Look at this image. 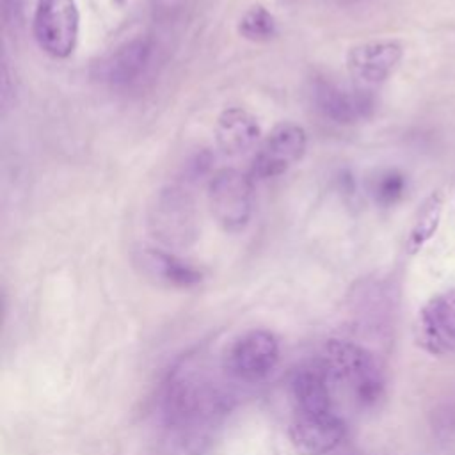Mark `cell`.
Segmentation results:
<instances>
[{"mask_svg": "<svg viewBox=\"0 0 455 455\" xmlns=\"http://www.w3.org/2000/svg\"><path fill=\"white\" fill-rule=\"evenodd\" d=\"M332 384H343L361 405H373L384 393V377L375 357L357 343L329 339L318 357Z\"/></svg>", "mask_w": 455, "mask_h": 455, "instance_id": "6da1fadb", "label": "cell"}, {"mask_svg": "<svg viewBox=\"0 0 455 455\" xmlns=\"http://www.w3.org/2000/svg\"><path fill=\"white\" fill-rule=\"evenodd\" d=\"M148 226L167 247H187L197 236V212L192 196L181 187H165L149 204Z\"/></svg>", "mask_w": 455, "mask_h": 455, "instance_id": "7a4b0ae2", "label": "cell"}, {"mask_svg": "<svg viewBox=\"0 0 455 455\" xmlns=\"http://www.w3.org/2000/svg\"><path fill=\"white\" fill-rule=\"evenodd\" d=\"M80 12L75 0H37L32 34L37 46L53 59H68L78 41Z\"/></svg>", "mask_w": 455, "mask_h": 455, "instance_id": "3957f363", "label": "cell"}, {"mask_svg": "<svg viewBox=\"0 0 455 455\" xmlns=\"http://www.w3.org/2000/svg\"><path fill=\"white\" fill-rule=\"evenodd\" d=\"M252 178L238 169L217 171L208 185V204L219 226L228 233L242 231L252 215Z\"/></svg>", "mask_w": 455, "mask_h": 455, "instance_id": "277c9868", "label": "cell"}, {"mask_svg": "<svg viewBox=\"0 0 455 455\" xmlns=\"http://www.w3.org/2000/svg\"><path fill=\"white\" fill-rule=\"evenodd\" d=\"M307 149V133L300 124L281 123L259 144L252 164V180H268L284 174L302 160Z\"/></svg>", "mask_w": 455, "mask_h": 455, "instance_id": "5b68a950", "label": "cell"}, {"mask_svg": "<svg viewBox=\"0 0 455 455\" xmlns=\"http://www.w3.org/2000/svg\"><path fill=\"white\" fill-rule=\"evenodd\" d=\"M279 361V341L267 329H252L238 336L228 354V370L245 382L265 379Z\"/></svg>", "mask_w": 455, "mask_h": 455, "instance_id": "8992f818", "label": "cell"}, {"mask_svg": "<svg viewBox=\"0 0 455 455\" xmlns=\"http://www.w3.org/2000/svg\"><path fill=\"white\" fill-rule=\"evenodd\" d=\"M416 339L434 355L455 352V286L434 295L419 309Z\"/></svg>", "mask_w": 455, "mask_h": 455, "instance_id": "52a82bcc", "label": "cell"}, {"mask_svg": "<svg viewBox=\"0 0 455 455\" xmlns=\"http://www.w3.org/2000/svg\"><path fill=\"white\" fill-rule=\"evenodd\" d=\"M345 432V421L334 411H320L297 412L288 435L299 455H325L341 444Z\"/></svg>", "mask_w": 455, "mask_h": 455, "instance_id": "ba28073f", "label": "cell"}, {"mask_svg": "<svg viewBox=\"0 0 455 455\" xmlns=\"http://www.w3.org/2000/svg\"><path fill=\"white\" fill-rule=\"evenodd\" d=\"M153 57V41L148 36L132 37L92 66V76L112 87H124L139 80Z\"/></svg>", "mask_w": 455, "mask_h": 455, "instance_id": "9c48e42d", "label": "cell"}, {"mask_svg": "<svg viewBox=\"0 0 455 455\" xmlns=\"http://www.w3.org/2000/svg\"><path fill=\"white\" fill-rule=\"evenodd\" d=\"M402 57L403 48L396 41H368L348 50L347 69L359 85H379L395 73Z\"/></svg>", "mask_w": 455, "mask_h": 455, "instance_id": "30bf717a", "label": "cell"}, {"mask_svg": "<svg viewBox=\"0 0 455 455\" xmlns=\"http://www.w3.org/2000/svg\"><path fill=\"white\" fill-rule=\"evenodd\" d=\"M311 98L315 108L338 124H354L364 119L373 107L364 89L345 87L325 78L315 80Z\"/></svg>", "mask_w": 455, "mask_h": 455, "instance_id": "8fae6325", "label": "cell"}, {"mask_svg": "<svg viewBox=\"0 0 455 455\" xmlns=\"http://www.w3.org/2000/svg\"><path fill=\"white\" fill-rule=\"evenodd\" d=\"M258 119L242 107L224 108L215 123V142L226 156H238L251 151L259 140Z\"/></svg>", "mask_w": 455, "mask_h": 455, "instance_id": "7c38bea8", "label": "cell"}, {"mask_svg": "<svg viewBox=\"0 0 455 455\" xmlns=\"http://www.w3.org/2000/svg\"><path fill=\"white\" fill-rule=\"evenodd\" d=\"M332 380L318 361L297 370L291 380V396L297 412L332 411Z\"/></svg>", "mask_w": 455, "mask_h": 455, "instance_id": "4fadbf2b", "label": "cell"}, {"mask_svg": "<svg viewBox=\"0 0 455 455\" xmlns=\"http://www.w3.org/2000/svg\"><path fill=\"white\" fill-rule=\"evenodd\" d=\"M139 263L148 275L171 286L188 288L201 281V272L197 268L160 249H142L139 254Z\"/></svg>", "mask_w": 455, "mask_h": 455, "instance_id": "5bb4252c", "label": "cell"}, {"mask_svg": "<svg viewBox=\"0 0 455 455\" xmlns=\"http://www.w3.org/2000/svg\"><path fill=\"white\" fill-rule=\"evenodd\" d=\"M443 213V192L435 190L419 204L405 238V251L416 254L435 235Z\"/></svg>", "mask_w": 455, "mask_h": 455, "instance_id": "9a60e30c", "label": "cell"}, {"mask_svg": "<svg viewBox=\"0 0 455 455\" xmlns=\"http://www.w3.org/2000/svg\"><path fill=\"white\" fill-rule=\"evenodd\" d=\"M238 34L251 43H268L277 36L275 16L263 5H251L236 23Z\"/></svg>", "mask_w": 455, "mask_h": 455, "instance_id": "2e32d148", "label": "cell"}, {"mask_svg": "<svg viewBox=\"0 0 455 455\" xmlns=\"http://www.w3.org/2000/svg\"><path fill=\"white\" fill-rule=\"evenodd\" d=\"M405 192V176L398 171H387L375 181L373 196L380 204H393L402 199Z\"/></svg>", "mask_w": 455, "mask_h": 455, "instance_id": "e0dca14e", "label": "cell"}, {"mask_svg": "<svg viewBox=\"0 0 455 455\" xmlns=\"http://www.w3.org/2000/svg\"><path fill=\"white\" fill-rule=\"evenodd\" d=\"M112 4H116V5H123L126 0H110Z\"/></svg>", "mask_w": 455, "mask_h": 455, "instance_id": "ac0fdd59", "label": "cell"}, {"mask_svg": "<svg viewBox=\"0 0 455 455\" xmlns=\"http://www.w3.org/2000/svg\"><path fill=\"white\" fill-rule=\"evenodd\" d=\"M283 2H290V4H291V2H295V0H283Z\"/></svg>", "mask_w": 455, "mask_h": 455, "instance_id": "d6986e66", "label": "cell"}]
</instances>
